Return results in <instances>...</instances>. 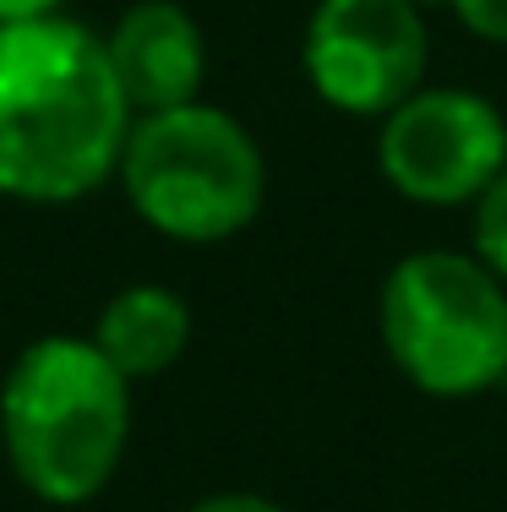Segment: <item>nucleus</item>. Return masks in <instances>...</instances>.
Instances as JSON below:
<instances>
[{"label": "nucleus", "instance_id": "obj_2", "mask_svg": "<svg viewBox=\"0 0 507 512\" xmlns=\"http://www.w3.org/2000/svg\"><path fill=\"white\" fill-rule=\"evenodd\" d=\"M131 442V382L93 338L44 333L0 382V447L44 507H88L120 474Z\"/></svg>", "mask_w": 507, "mask_h": 512}, {"label": "nucleus", "instance_id": "obj_3", "mask_svg": "<svg viewBox=\"0 0 507 512\" xmlns=\"http://www.w3.org/2000/svg\"><path fill=\"white\" fill-rule=\"evenodd\" d=\"M115 180L131 213L180 246L235 240L268 202V158L257 137L202 99L131 120Z\"/></svg>", "mask_w": 507, "mask_h": 512}, {"label": "nucleus", "instance_id": "obj_9", "mask_svg": "<svg viewBox=\"0 0 507 512\" xmlns=\"http://www.w3.org/2000/svg\"><path fill=\"white\" fill-rule=\"evenodd\" d=\"M475 256L507 284V164L475 202Z\"/></svg>", "mask_w": 507, "mask_h": 512}, {"label": "nucleus", "instance_id": "obj_13", "mask_svg": "<svg viewBox=\"0 0 507 512\" xmlns=\"http://www.w3.org/2000/svg\"><path fill=\"white\" fill-rule=\"evenodd\" d=\"M409 6H420V11H426V6H442V0H409Z\"/></svg>", "mask_w": 507, "mask_h": 512}, {"label": "nucleus", "instance_id": "obj_8", "mask_svg": "<svg viewBox=\"0 0 507 512\" xmlns=\"http://www.w3.org/2000/svg\"><path fill=\"white\" fill-rule=\"evenodd\" d=\"M93 344L126 382L164 376L191 344V306L169 284H126L104 300Z\"/></svg>", "mask_w": 507, "mask_h": 512}, {"label": "nucleus", "instance_id": "obj_1", "mask_svg": "<svg viewBox=\"0 0 507 512\" xmlns=\"http://www.w3.org/2000/svg\"><path fill=\"white\" fill-rule=\"evenodd\" d=\"M104 33L66 11L0 28V197L66 207L115 180L131 137Z\"/></svg>", "mask_w": 507, "mask_h": 512}, {"label": "nucleus", "instance_id": "obj_11", "mask_svg": "<svg viewBox=\"0 0 507 512\" xmlns=\"http://www.w3.org/2000/svg\"><path fill=\"white\" fill-rule=\"evenodd\" d=\"M191 512H289L268 496H251V491H219V496H202Z\"/></svg>", "mask_w": 507, "mask_h": 512}, {"label": "nucleus", "instance_id": "obj_4", "mask_svg": "<svg viewBox=\"0 0 507 512\" xmlns=\"http://www.w3.org/2000/svg\"><path fill=\"white\" fill-rule=\"evenodd\" d=\"M388 360L426 398H475L507 376V284L480 256L415 251L382 278Z\"/></svg>", "mask_w": 507, "mask_h": 512}, {"label": "nucleus", "instance_id": "obj_10", "mask_svg": "<svg viewBox=\"0 0 507 512\" xmlns=\"http://www.w3.org/2000/svg\"><path fill=\"white\" fill-rule=\"evenodd\" d=\"M453 11L480 44H507V0H453Z\"/></svg>", "mask_w": 507, "mask_h": 512}, {"label": "nucleus", "instance_id": "obj_5", "mask_svg": "<svg viewBox=\"0 0 507 512\" xmlns=\"http://www.w3.org/2000/svg\"><path fill=\"white\" fill-rule=\"evenodd\" d=\"M507 164V120L491 99L469 88H420L377 131V169L404 202L458 207Z\"/></svg>", "mask_w": 507, "mask_h": 512}, {"label": "nucleus", "instance_id": "obj_12", "mask_svg": "<svg viewBox=\"0 0 507 512\" xmlns=\"http://www.w3.org/2000/svg\"><path fill=\"white\" fill-rule=\"evenodd\" d=\"M66 0H0V28L6 22H28V17H55Z\"/></svg>", "mask_w": 507, "mask_h": 512}, {"label": "nucleus", "instance_id": "obj_7", "mask_svg": "<svg viewBox=\"0 0 507 512\" xmlns=\"http://www.w3.org/2000/svg\"><path fill=\"white\" fill-rule=\"evenodd\" d=\"M104 55L126 93L131 115H159L202 99V77H208V39H202L197 17L175 0H137L115 17L104 33Z\"/></svg>", "mask_w": 507, "mask_h": 512}, {"label": "nucleus", "instance_id": "obj_6", "mask_svg": "<svg viewBox=\"0 0 507 512\" xmlns=\"http://www.w3.org/2000/svg\"><path fill=\"white\" fill-rule=\"evenodd\" d=\"M426 17L409 0H317L300 66L338 115H393L426 77Z\"/></svg>", "mask_w": 507, "mask_h": 512}]
</instances>
